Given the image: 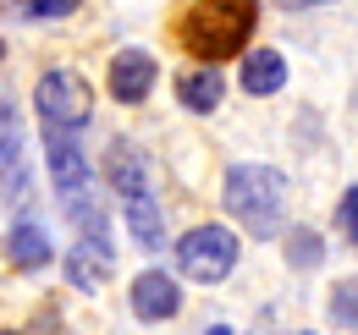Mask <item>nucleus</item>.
Instances as JSON below:
<instances>
[{
    "label": "nucleus",
    "instance_id": "nucleus-1",
    "mask_svg": "<svg viewBox=\"0 0 358 335\" xmlns=\"http://www.w3.org/2000/svg\"><path fill=\"white\" fill-rule=\"evenodd\" d=\"M254 22H259V6H254V0H193V6L182 11V22H177V39L193 61L215 66V61L237 55V50L248 44Z\"/></svg>",
    "mask_w": 358,
    "mask_h": 335
},
{
    "label": "nucleus",
    "instance_id": "nucleus-2",
    "mask_svg": "<svg viewBox=\"0 0 358 335\" xmlns=\"http://www.w3.org/2000/svg\"><path fill=\"white\" fill-rule=\"evenodd\" d=\"M221 198L237 225H248L254 237H275L287 220V176L270 165H231Z\"/></svg>",
    "mask_w": 358,
    "mask_h": 335
},
{
    "label": "nucleus",
    "instance_id": "nucleus-3",
    "mask_svg": "<svg viewBox=\"0 0 358 335\" xmlns=\"http://www.w3.org/2000/svg\"><path fill=\"white\" fill-rule=\"evenodd\" d=\"M34 110H39V121H45V137L50 132H61V137H78L94 116V88L83 72H72V66H55L39 77L34 88Z\"/></svg>",
    "mask_w": 358,
    "mask_h": 335
},
{
    "label": "nucleus",
    "instance_id": "nucleus-4",
    "mask_svg": "<svg viewBox=\"0 0 358 335\" xmlns=\"http://www.w3.org/2000/svg\"><path fill=\"white\" fill-rule=\"evenodd\" d=\"M45 165H50V181H55V198L72 209V220L78 225L99 220V204L89 198V154L78 149V137L50 132L45 137Z\"/></svg>",
    "mask_w": 358,
    "mask_h": 335
},
{
    "label": "nucleus",
    "instance_id": "nucleus-5",
    "mask_svg": "<svg viewBox=\"0 0 358 335\" xmlns=\"http://www.w3.org/2000/svg\"><path fill=\"white\" fill-rule=\"evenodd\" d=\"M177 269L187 281H204V286L226 281L237 269V237L226 225H193L177 242Z\"/></svg>",
    "mask_w": 358,
    "mask_h": 335
},
{
    "label": "nucleus",
    "instance_id": "nucleus-6",
    "mask_svg": "<svg viewBox=\"0 0 358 335\" xmlns=\"http://www.w3.org/2000/svg\"><path fill=\"white\" fill-rule=\"evenodd\" d=\"M28 198H34V165H28L22 121H17V105L0 99V209H22Z\"/></svg>",
    "mask_w": 358,
    "mask_h": 335
},
{
    "label": "nucleus",
    "instance_id": "nucleus-7",
    "mask_svg": "<svg viewBox=\"0 0 358 335\" xmlns=\"http://www.w3.org/2000/svg\"><path fill=\"white\" fill-rule=\"evenodd\" d=\"M110 264H116V253H110V237H105V214L83 225V237H78V248L66 253V281L78 286V292H99L105 281H110Z\"/></svg>",
    "mask_w": 358,
    "mask_h": 335
},
{
    "label": "nucleus",
    "instance_id": "nucleus-8",
    "mask_svg": "<svg viewBox=\"0 0 358 335\" xmlns=\"http://www.w3.org/2000/svg\"><path fill=\"white\" fill-rule=\"evenodd\" d=\"M133 313L143 319V325H160V319H177V308H182V286H177V275H166V269H143L133 281Z\"/></svg>",
    "mask_w": 358,
    "mask_h": 335
},
{
    "label": "nucleus",
    "instance_id": "nucleus-9",
    "mask_svg": "<svg viewBox=\"0 0 358 335\" xmlns=\"http://www.w3.org/2000/svg\"><path fill=\"white\" fill-rule=\"evenodd\" d=\"M155 55L149 50H122L116 61H110V94L122 99V105H138V99H149V88H155Z\"/></svg>",
    "mask_w": 358,
    "mask_h": 335
},
{
    "label": "nucleus",
    "instance_id": "nucleus-10",
    "mask_svg": "<svg viewBox=\"0 0 358 335\" xmlns=\"http://www.w3.org/2000/svg\"><path fill=\"white\" fill-rule=\"evenodd\" d=\"M50 231L39 225V220H17L11 231H6V258L17 264V269H45L50 264Z\"/></svg>",
    "mask_w": 358,
    "mask_h": 335
},
{
    "label": "nucleus",
    "instance_id": "nucleus-11",
    "mask_svg": "<svg viewBox=\"0 0 358 335\" xmlns=\"http://www.w3.org/2000/svg\"><path fill=\"white\" fill-rule=\"evenodd\" d=\"M221 94H226L221 66H193V72H182V77H177V99L193 110V116H210V110H221Z\"/></svg>",
    "mask_w": 358,
    "mask_h": 335
},
{
    "label": "nucleus",
    "instance_id": "nucleus-12",
    "mask_svg": "<svg viewBox=\"0 0 358 335\" xmlns=\"http://www.w3.org/2000/svg\"><path fill=\"white\" fill-rule=\"evenodd\" d=\"M105 176H110V187H116L122 198H133V193H149L143 154H138L127 137H116V143H110V154H105Z\"/></svg>",
    "mask_w": 358,
    "mask_h": 335
},
{
    "label": "nucleus",
    "instance_id": "nucleus-13",
    "mask_svg": "<svg viewBox=\"0 0 358 335\" xmlns=\"http://www.w3.org/2000/svg\"><path fill=\"white\" fill-rule=\"evenodd\" d=\"M281 83H287V61H281V50H254L248 61H243V88L248 94H281Z\"/></svg>",
    "mask_w": 358,
    "mask_h": 335
},
{
    "label": "nucleus",
    "instance_id": "nucleus-14",
    "mask_svg": "<svg viewBox=\"0 0 358 335\" xmlns=\"http://www.w3.org/2000/svg\"><path fill=\"white\" fill-rule=\"evenodd\" d=\"M127 204V231H133L138 248H166V225H160V209H155V198L149 193H133V198H122Z\"/></svg>",
    "mask_w": 358,
    "mask_h": 335
},
{
    "label": "nucleus",
    "instance_id": "nucleus-15",
    "mask_svg": "<svg viewBox=\"0 0 358 335\" xmlns=\"http://www.w3.org/2000/svg\"><path fill=\"white\" fill-rule=\"evenodd\" d=\"M331 325L336 330H358V275L353 281H336V292H331Z\"/></svg>",
    "mask_w": 358,
    "mask_h": 335
},
{
    "label": "nucleus",
    "instance_id": "nucleus-16",
    "mask_svg": "<svg viewBox=\"0 0 358 335\" xmlns=\"http://www.w3.org/2000/svg\"><path fill=\"white\" fill-rule=\"evenodd\" d=\"M287 258H292V269H314V264L325 258V248H320L314 231H292V237H287Z\"/></svg>",
    "mask_w": 358,
    "mask_h": 335
},
{
    "label": "nucleus",
    "instance_id": "nucleus-17",
    "mask_svg": "<svg viewBox=\"0 0 358 335\" xmlns=\"http://www.w3.org/2000/svg\"><path fill=\"white\" fill-rule=\"evenodd\" d=\"M336 225H342V231L358 242V187H348V193H342V204H336Z\"/></svg>",
    "mask_w": 358,
    "mask_h": 335
},
{
    "label": "nucleus",
    "instance_id": "nucleus-18",
    "mask_svg": "<svg viewBox=\"0 0 358 335\" xmlns=\"http://www.w3.org/2000/svg\"><path fill=\"white\" fill-rule=\"evenodd\" d=\"M28 11L34 17H66V11H78V0H28Z\"/></svg>",
    "mask_w": 358,
    "mask_h": 335
},
{
    "label": "nucleus",
    "instance_id": "nucleus-19",
    "mask_svg": "<svg viewBox=\"0 0 358 335\" xmlns=\"http://www.w3.org/2000/svg\"><path fill=\"white\" fill-rule=\"evenodd\" d=\"M204 335H231V330H226V325H215V330H204Z\"/></svg>",
    "mask_w": 358,
    "mask_h": 335
},
{
    "label": "nucleus",
    "instance_id": "nucleus-20",
    "mask_svg": "<svg viewBox=\"0 0 358 335\" xmlns=\"http://www.w3.org/2000/svg\"><path fill=\"white\" fill-rule=\"evenodd\" d=\"M0 335H17V330H0Z\"/></svg>",
    "mask_w": 358,
    "mask_h": 335
}]
</instances>
